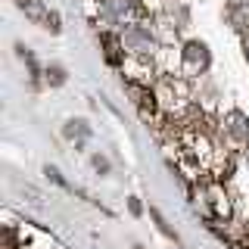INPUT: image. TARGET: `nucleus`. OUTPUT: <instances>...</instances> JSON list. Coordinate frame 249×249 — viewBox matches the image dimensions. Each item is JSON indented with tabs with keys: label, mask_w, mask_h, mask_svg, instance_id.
<instances>
[{
	"label": "nucleus",
	"mask_w": 249,
	"mask_h": 249,
	"mask_svg": "<svg viewBox=\"0 0 249 249\" xmlns=\"http://www.w3.org/2000/svg\"><path fill=\"white\" fill-rule=\"evenodd\" d=\"M212 66V53H209L206 41H187L181 50V69L187 75H202Z\"/></svg>",
	"instance_id": "1"
},
{
	"label": "nucleus",
	"mask_w": 249,
	"mask_h": 249,
	"mask_svg": "<svg viewBox=\"0 0 249 249\" xmlns=\"http://www.w3.org/2000/svg\"><path fill=\"white\" fill-rule=\"evenodd\" d=\"M122 47H128L134 56H153L156 41H153L150 28H143V25H128V31L122 35Z\"/></svg>",
	"instance_id": "2"
},
{
	"label": "nucleus",
	"mask_w": 249,
	"mask_h": 249,
	"mask_svg": "<svg viewBox=\"0 0 249 249\" xmlns=\"http://www.w3.org/2000/svg\"><path fill=\"white\" fill-rule=\"evenodd\" d=\"M224 16H228L231 28L249 31V0H228V6H224Z\"/></svg>",
	"instance_id": "3"
},
{
	"label": "nucleus",
	"mask_w": 249,
	"mask_h": 249,
	"mask_svg": "<svg viewBox=\"0 0 249 249\" xmlns=\"http://www.w3.org/2000/svg\"><path fill=\"white\" fill-rule=\"evenodd\" d=\"M224 122H228V134L237 140V143L249 140V122H246V115H243V112H231Z\"/></svg>",
	"instance_id": "4"
},
{
	"label": "nucleus",
	"mask_w": 249,
	"mask_h": 249,
	"mask_svg": "<svg viewBox=\"0 0 249 249\" xmlns=\"http://www.w3.org/2000/svg\"><path fill=\"white\" fill-rule=\"evenodd\" d=\"M243 56H246V62H249V31L243 35Z\"/></svg>",
	"instance_id": "5"
}]
</instances>
